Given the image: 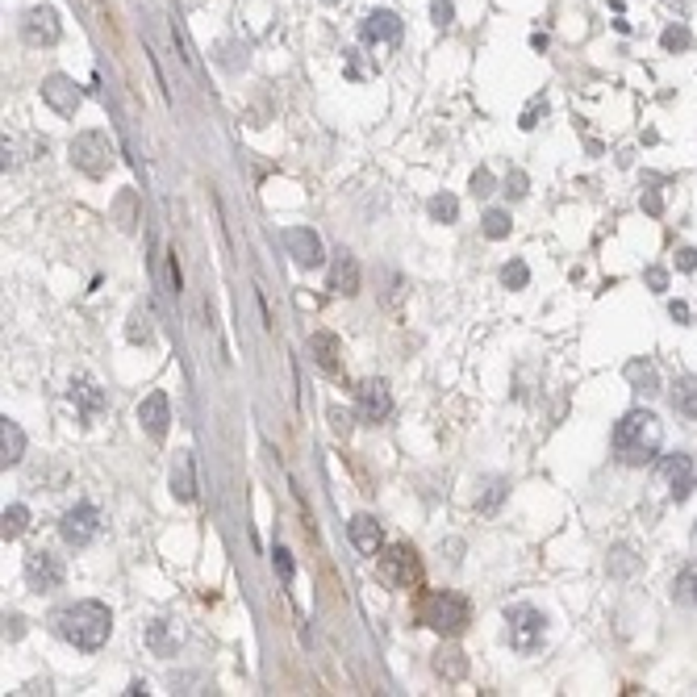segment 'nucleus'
<instances>
[{
    "mask_svg": "<svg viewBox=\"0 0 697 697\" xmlns=\"http://www.w3.org/2000/svg\"><path fill=\"white\" fill-rule=\"evenodd\" d=\"M693 267H697V251L693 246H681L677 251V272H693Z\"/></svg>",
    "mask_w": 697,
    "mask_h": 697,
    "instance_id": "41",
    "label": "nucleus"
},
{
    "mask_svg": "<svg viewBox=\"0 0 697 697\" xmlns=\"http://www.w3.org/2000/svg\"><path fill=\"white\" fill-rule=\"evenodd\" d=\"M355 405H359V418L376 426L393 413V393H389V384L384 380L368 376V380H359V389H355Z\"/></svg>",
    "mask_w": 697,
    "mask_h": 697,
    "instance_id": "9",
    "label": "nucleus"
},
{
    "mask_svg": "<svg viewBox=\"0 0 697 697\" xmlns=\"http://www.w3.org/2000/svg\"><path fill=\"white\" fill-rule=\"evenodd\" d=\"M376 572H380L384 585H393V589H418L422 585V560H418V551L405 547V543H393V547H384L376 556Z\"/></svg>",
    "mask_w": 697,
    "mask_h": 697,
    "instance_id": "4",
    "label": "nucleus"
},
{
    "mask_svg": "<svg viewBox=\"0 0 697 697\" xmlns=\"http://www.w3.org/2000/svg\"><path fill=\"white\" fill-rule=\"evenodd\" d=\"M147 648L155 651V656H176V648H180V630H176V622H167V619H155L147 627Z\"/></svg>",
    "mask_w": 697,
    "mask_h": 697,
    "instance_id": "22",
    "label": "nucleus"
},
{
    "mask_svg": "<svg viewBox=\"0 0 697 697\" xmlns=\"http://www.w3.org/2000/svg\"><path fill=\"white\" fill-rule=\"evenodd\" d=\"M100 526H105V518H100V510L92 505V501H79V505H71L68 514H63V522H59V535H63V543L68 547H88L92 539L100 535Z\"/></svg>",
    "mask_w": 697,
    "mask_h": 697,
    "instance_id": "7",
    "label": "nucleus"
},
{
    "mask_svg": "<svg viewBox=\"0 0 697 697\" xmlns=\"http://www.w3.org/2000/svg\"><path fill=\"white\" fill-rule=\"evenodd\" d=\"M285 251L293 255V264H296V267H322V264H326L322 238H317L309 226H293V230H285Z\"/></svg>",
    "mask_w": 697,
    "mask_h": 697,
    "instance_id": "13",
    "label": "nucleus"
},
{
    "mask_svg": "<svg viewBox=\"0 0 697 697\" xmlns=\"http://www.w3.org/2000/svg\"><path fill=\"white\" fill-rule=\"evenodd\" d=\"M501 493H505V484H501V481H493V484H489V493H484V501H481L484 510H497V501H501Z\"/></svg>",
    "mask_w": 697,
    "mask_h": 697,
    "instance_id": "43",
    "label": "nucleus"
},
{
    "mask_svg": "<svg viewBox=\"0 0 697 697\" xmlns=\"http://www.w3.org/2000/svg\"><path fill=\"white\" fill-rule=\"evenodd\" d=\"M539 118H547V100H543V97H531V105L522 109L518 126H522V130H535V126H539Z\"/></svg>",
    "mask_w": 697,
    "mask_h": 697,
    "instance_id": "33",
    "label": "nucleus"
},
{
    "mask_svg": "<svg viewBox=\"0 0 697 697\" xmlns=\"http://www.w3.org/2000/svg\"><path fill=\"white\" fill-rule=\"evenodd\" d=\"M531 47L535 50H547V34H531Z\"/></svg>",
    "mask_w": 697,
    "mask_h": 697,
    "instance_id": "45",
    "label": "nucleus"
},
{
    "mask_svg": "<svg viewBox=\"0 0 697 697\" xmlns=\"http://www.w3.org/2000/svg\"><path fill=\"white\" fill-rule=\"evenodd\" d=\"M172 493L180 501H197V472H192V455L180 452L172 463Z\"/></svg>",
    "mask_w": 697,
    "mask_h": 697,
    "instance_id": "21",
    "label": "nucleus"
},
{
    "mask_svg": "<svg viewBox=\"0 0 697 697\" xmlns=\"http://www.w3.org/2000/svg\"><path fill=\"white\" fill-rule=\"evenodd\" d=\"M648 285H651V293H664V288H668V272H664V267H648Z\"/></svg>",
    "mask_w": 697,
    "mask_h": 697,
    "instance_id": "42",
    "label": "nucleus"
},
{
    "mask_svg": "<svg viewBox=\"0 0 697 697\" xmlns=\"http://www.w3.org/2000/svg\"><path fill=\"white\" fill-rule=\"evenodd\" d=\"M426 209H431V217H434V222H442V226H452L455 217H460V201H455L452 192H434Z\"/></svg>",
    "mask_w": 697,
    "mask_h": 697,
    "instance_id": "27",
    "label": "nucleus"
},
{
    "mask_svg": "<svg viewBox=\"0 0 697 697\" xmlns=\"http://www.w3.org/2000/svg\"><path fill=\"white\" fill-rule=\"evenodd\" d=\"M505 192H510L514 201H522V197H526V176H522L518 167H514L510 176H505Z\"/></svg>",
    "mask_w": 697,
    "mask_h": 697,
    "instance_id": "37",
    "label": "nucleus"
},
{
    "mask_svg": "<svg viewBox=\"0 0 697 697\" xmlns=\"http://www.w3.org/2000/svg\"><path fill=\"white\" fill-rule=\"evenodd\" d=\"M672 601L677 606H697V572H681L672 580Z\"/></svg>",
    "mask_w": 697,
    "mask_h": 697,
    "instance_id": "29",
    "label": "nucleus"
},
{
    "mask_svg": "<svg viewBox=\"0 0 697 697\" xmlns=\"http://www.w3.org/2000/svg\"><path fill=\"white\" fill-rule=\"evenodd\" d=\"M42 100H47L59 118H76V109H79V100H84V92H79V84L71 76L55 71V76L42 79Z\"/></svg>",
    "mask_w": 697,
    "mask_h": 697,
    "instance_id": "10",
    "label": "nucleus"
},
{
    "mask_svg": "<svg viewBox=\"0 0 697 697\" xmlns=\"http://www.w3.org/2000/svg\"><path fill=\"white\" fill-rule=\"evenodd\" d=\"M472 192H476V197H489V192H493L489 167H476V172H472Z\"/></svg>",
    "mask_w": 697,
    "mask_h": 697,
    "instance_id": "36",
    "label": "nucleus"
},
{
    "mask_svg": "<svg viewBox=\"0 0 697 697\" xmlns=\"http://www.w3.org/2000/svg\"><path fill=\"white\" fill-rule=\"evenodd\" d=\"M401 17H397L393 9H372L364 17V26H359V38L368 42V47H393V42H401Z\"/></svg>",
    "mask_w": 697,
    "mask_h": 697,
    "instance_id": "14",
    "label": "nucleus"
},
{
    "mask_svg": "<svg viewBox=\"0 0 697 697\" xmlns=\"http://www.w3.org/2000/svg\"><path fill=\"white\" fill-rule=\"evenodd\" d=\"M26 531H30V510H26V505H9L5 518H0V535H5V543L21 539Z\"/></svg>",
    "mask_w": 697,
    "mask_h": 697,
    "instance_id": "26",
    "label": "nucleus"
},
{
    "mask_svg": "<svg viewBox=\"0 0 697 697\" xmlns=\"http://www.w3.org/2000/svg\"><path fill=\"white\" fill-rule=\"evenodd\" d=\"M614 460L627 463V468H643V463L656 460L660 442H664V426L651 410H630L619 418L614 426Z\"/></svg>",
    "mask_w": 697,
    "mask_h": 697,
    "instance_id": "1",
    "label": "nucleus"
},
{
    "mask_svg": "<svg viewBox=\"0 0 697 697\" xmlns=\"http://www.w3.org/2000/svg\"><path fill=\"white\" fill-rule=\"evenodd\" d=\"M627 380H630V389H635V393H643V397H656L660 393V372H656V364H651V359H630V364H627Z\"/></svg>",
    "mask_w": 697,
    "mask_h": 697,
    "instance_id": "23",
    "label": "nucleus"
},
{
    "mask_svg": "<svg viewBox=\"0 0 697 697\" xmlns=\"http://www.w3.org/2000/svg\"><path fill=\"white\" fill-rule=\"evenodd\" d=\"M609 568L619 572V577H627V572H635V560H630V551H627V547H619V551H614V560H609Z\"/></svg>",
    "mask_w": 697,
    "mask_h": 697,
    "instance_id": "39",
    "label": "nucleus"
},
{
    "mask_svg": "<svg viewBox=\"0 0 697 697\" xmlns=\"http://www.w3.org/2000/svg\"><path fill=\"white\" fill-rule=\"evenodd\" d=\"M272 556H276V568H280V577L293 580V556H288V547H276Z\"/></svg>",
    "mask_w": 697,
    "mask_h": 697,
    "instance_id": "40",
    "label": "nucleus"
},
{
    "mask_svg": "<svg viewBox=\"0 0 697 697\" xmlns=\"http://www.w3.org/2000/svg\"><path fill=\"white\" fill-rule=\"evenodd\" d=\"M431 17H434L439 30H447V26L455 21V0H431Z\"/></svg>",
    "mask_w": 697,
    "mask_h": 697,
    "instance_id": "34",
    "label": "nucleus"
},
{
    "mask_svg": "<svg viewBox=\"0 0 697 697\" xmlns=\"http://www.w3.org/2000/svg\"><path fill=\"white\" fill-rule=\"evenodd\" d=\"M689 42H693V34H689L685 21H677V26H668V30L660 34V47L664 50H689Z\"/></svg>",
    "mask_w": 697,
    "mask_h": 697,
    "instance_id": "32",
    "label": "nucleus"
},
{
    "mask_svg": "<svg viewBox=\"0 0 697 697\" xmlns=\"http://www.w3.org/2000/svg\"><path fill=\"white\" fill-rule=\"evenodd\" d=\"M668 401H672V410H677V413H685V418H697V376H681V380L672 384Z\"/></svg>",
    "mask_w": 697,
    "mask_h": 697,
    "instance_id": "24",
    "label": "nucleus"
},
{
    "mask_svg": "<svg viewBox=\"0 0 697 697\" xmlns=\"http://www.w3.org/2000/svg\"><path fill=\"white\" fill-rule=\"evenodd\" d=\"M21 455H26V431L13 418H0V463L13 468V463H21Z\"/></svg>",
    "mask_w": 697,
    "mask_h": 697,
    "instance_id": "20",
    "label": "nucleus"
},
{
    "mask_svg": "<svg viewBox=\"0 0 697 697\" xmlns=\"http://www.w3.org/2000/svg\"><path fill=\"white\" fill-rule=\"evenodd\" d=\"M418 619H422V627H431L434 635L460 639L463 630H468V622H472V606H468V598H463V593L434 589V593H426V598H422Z\"/></svg>",
    "mask_w": 697,
    "mask_h": 697,
    "instance_id": "3",
    "label": "nucleus"
},
{
    "mask_svg": "<svg viewBox=\"0 0 697 697\" xmlns=\"http://www.w3.org/2000/svg\"><path fill=\"white\" fill-rule=\"evenodd\" d=\"M347 535H351V543H355L359 556H380L384 551V531H380V522H376L372 514H355L351 526H347Z\"/></svg>",
    "mask_w": 697,
    "mask_h": 697,
    "instance_id": "18",
    "label": "nucleus"
},
{
    "mask_svg": "<svg viewBox=\"0 0 697 697\" xmlns=\"http://www.w3.org/2000/svg\"><path fill=\"white\" fill-rule=\"evenodd\" d=\"M309 355H314L317 372H326L330 380H338V376H343V343H338L330 330L309 334Z\"/></svg>",
    "mask_w": 697,
    "mask_h": 697,
    "instance_id": "16",
    "label": "nucleus"
},
{
    "mask_svg": "<svg viewBox=\"0 0 697 697\" xmlns=\"http://www.w3.org/2000/svg\"><path fill=\"white\" fill-rule=\"evenodd\" d=\"M138 422H142V431H147L155 442L167 439V426H172V401H167L163 389H155V393L142 397V405H138Z\"/></svg>",
    "mask_w": 697,
    "mask_h": 697,
    "instance_id": "15",
    "label": "nucleus"
},
{
    "mask_svg": "<svg viewBox=\"0 0 697 697\" xmlns=\"http://www.w3.org/2000/svg\"><path fill=\"white\" fill-rule=\"evenodd\" d=\"M351 422H355L351 410H343V405H334V410H330V426H334V434H343V439H347V434H351Z\"/></svg>",
    "mask_w": 697,
    "mask_h": 697,
    "instance_id": "35",
    "label": "nucleus"
},
{
    "mask_svg": "<svg viewBox=\"0 0 697 697\" xmlns=\"http://www.w3.org/2000/svg\"><path fill=\"white\" fill-rule=\"evenodd\" d=\"M126 334H130V343H151V309L147 305H134Z\"/></svg>",
    "mask_w": 697,
    "mask_h": 697,
    "instance_id": "28",
    "label": "nucleus"
},
{
    "mask_svg": "<svg viewBox=\"0 0 697 697\" xmlns=\"http://www.w3.org/2000/svg\"><path fill=\"white\" fill-rule=\"evenodd\" d=\"M501 285L505 288H526L531 285V267L522 264V259H510V264L501 267Z\"/></svg>",
    "mask_w": 697,
    "mask_h": 697,
    "instance_id": "31",
    "label": "nucleus"
},
{
    "mask_svg": "<svg viewBox=\"0 0 697 697\" xmlns=\"http://www.w3.org/2000/svg\"><path fill=\"white\" fill-rule=\"evenodd\" d=\"M505 639H510L514 651L531 656V651L543 648V639H547V619H543L535 606L510 609V614H505Z\"/></svg>",
    "mask_w": 697,
    "mask_h": 697,
    "instance_id": "6",
    "label": "nucleus"
},
{
    "mask_svg": "<svg viewBox=\"0 0 697 697\" xmlns=\"http://www.w3.org/2000/svg\"><path fill=\"white\" fill-rule=\"evenodd\" d=\"M71 167H79L84 176L105 180L109 167H113V147H109L105 130H84V134L71 138Z\"/></svg>",
    "mask_w": 697,
    "mask_h": 697,
    "instance_id": "5",
    "label": "nucleus"
},
{
    "mask_svg": "<svg viewBox=\"0 0 697 697\" xmlns=\"http://www.w3.org/2000/svg\"><path fill=\"white\" fill-rule=\"evenodd\" d=\"M68 397H71V405H76V413L84 418V422H88V418H97V413L109 405L105 389H100L97 380H88V376H76V380H71V389H68Z\"/></svg>",
    "mask_w": 697,
    "mask_h": 697,
    "instance_id": "17",
    "label": "nucleus"
},
{
    "mask_svg": "<svg viewBox=\"0 0 697 697\" xmlns=\"http://www.w3.org/2000/svg\"><path fill=\"white\" fill-rule=\"evenodd\" d=\"M481 230H484V238H493V243L505 238L510 234V213H505V209H489V213L481 217Z\"/></svg>",
    "mask_w": 697,
    "mask_h": 697,
    "instance_id": "30",
    "label": "nucleus"
},
{
    "mask_svg": "<svg viewBox=\"0 0 697 697\" xmlns=\"http://www.w3.org/2000/svg\"><path fill=\"white\" fill-rule=\"evenodd\" d=\"M21 38L30 42V47H55L59 42V13L50 9V5H38L21 17Z\"/></svg>",
    "mask_w": 697,
    "mask_h": 697,
    "instance_id": "12",
    "label": "nucleus"
},
{
    "mask_svg": "<svg viewBox=\"0 0 697 697\" xmlns=\"http://www.w3.org/2000/svg\"><path fill=\"white\" fill-rule=\"evenodd\" d=\"M660 481H664L668 497L672 501H689V493L697 489V460L685 452L677 455H664V463H660Z\"/></svg>",
    "mask_w": 697,
    "mask_h": 697,
    "instance_id": "8",
    "label": "nucleus"
},
{
    "mask_svg": "<svg viewBox=\"0 0 697 697\" xmlns=\"http://www.w3.org/2000/svg\"><path fill=\"white\" fill-rule=\"evenodd\" d=\"M668 317H672V322H689V305L685 301H672V305H668Z\"/></svg>",
    "mask_w": 697,
    "mask_h": 697,
    "instance_id": "44",
    "label": "nucleus"
},
{
    "mask_svg": "<svg viewBox=\"0 0 697 697\" xmlns=\"http://www.w3.org/2000/svg\"><path fill=\"white\" fill-rule=\"evenodd\" d=\"M21 163V147H17V138H9L5 134V159H0V167L9 172V167H17Z\"/></svg>",
    "mask_w": 697,
    "mask_h": 697,
    "instance_id": "38",
    "label": "nucleus"
},
{
    "mask_svg": "<svg viewBox=\"0 0 697 697\" xmlns=\"http://www.w3.org/2000/svg\"><path fill=\"white\" fill-rule=\"evenodd\" d=\"M330 288L338 296H355L359 293V259L351 251H334L330 259Z\"/></svg>",
    "mask_w": 697,
    "mask_h": 697,
    "instance_id": "19",
    "label": "nucleus"
},
{
    "mask_svg": "<svg viewBox=\"0 0 697 697\" xmlns=\"http://www.w3.org/2000/svg\"><path fill=\"white\" fill-rule=\"evenodd\" d=\"M434 672L447 681H460L463 672H468V656H463L460 648H439V656H434Z\"/></svg>",
    "mask_w": 697,
    "mask_h": 697,
    "instance_id": "25",
    "label": "nucleus"
},
{
    "mask_svg": "<svg viewBox=\"0 0 697 697\" xmlns=\"http://www.w3.org/2000/svg\"><path fill=\"white\" fill-rule=\"evenodd\" d=\"M55 627H59V635L68 639L71 648L100 651L109 643V630H113V614L100 601H76V606L55 614Z\"/></svg>",
    "mask_w": 697,
    "mask_h": 697,
    "instance_id": "2",
    "label": "nucleus"
},
{
    "mask_svg": "<svg viewBox=\"0 0 697 697\" xmlns=\"http://www.w3.org/2000/svg\"><path fill=\"white\" fill-rule=\"evenodd\" d=\"M63 560L59 556H50V551H30L26 556V580H30V589H38V593H50V589H59L63 585Z\"/></svg>",
    "mask_w": 697,
    "mask_h": 697,
    "instance_id": "11",
    "label": "nucleus"
}]
</instances>
